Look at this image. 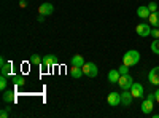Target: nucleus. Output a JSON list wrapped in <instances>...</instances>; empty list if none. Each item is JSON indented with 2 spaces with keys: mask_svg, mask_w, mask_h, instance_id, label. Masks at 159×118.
<instances>
[{
  "mask_svg": "<svg viewBox=\"0 0 159 118\" xmlns=\"http://www.w3.org/2000/svg\"><path fill=\"white\" fill-rule=\"evenodd\" d=\"M140 61V53L135 50H130L123 56V64H126L127 67H132V65H137V62Z\"/></svg>",
  "mask_w": 159,
  "mask_h": 118,
  "instance_id": "obj_1",
  "label": "nucleus"
},
{
  "mask_svg": "<svg viewBox=\"0 0 159 118\" xmlns=\"http://www.w3.org/2000/svg\"><path fill=\"white\" fill-rule=\"evenodd\" d=\"M154 101H156V99H154V94H150L147 99L142 102V106H140V107H142V112H143L145 115L153 113V109H154V107H153V102H154Z\"/></svg>",
  "mask_w": 159,
  "mask_h": 118,
  "instance_id": "obj_2",
  "label": "nucleus"
},
{
  "mask_svg": "<svg viewBox=\"0 0 159 118\" xmlns=\"http://www.w3.org/2000/svg\"><path fill=\"white\" fill-rule=\"evenodd\" d=\"M83 73H84L86 77L94 78V77H97L99 69H97V65H96L94 62H86V64L83 65Z\"/></svg>",
  "mask_w": 159,
  "mask_h": 118,
  "instance_id": "obj_3",
  "label": "nucleus"
},
{
  "mask_svg": "<svg viewBox=\"0 0 159 118\" xmlns=\"http://www.w3.org/2000/svg\"><path fill=\"white\" fill-rule=\"evenodd\" d=\"M118 85H119V88H121V89H130V88H132V85H134V78H132L129 73L121 75V77H119Z\"/></svg>",
  "mask_w": 159,
  "mask_h": 118,
  "instance_id": "obj_4",
  "label": "nucleus"
},
{
  "mask_svg": "<svg viewBox=\"0 0 159 118\" xmlns=\"http://www.w3.org/2000/svg\"><path fill=\"white\" fill-rule=\"evenodd\" d=\"M59 64V61H57V58L54 56V54H48V56H45L43 58V61H42V65L45 69H51L52 65H57Z\"/></svg>",
  "mask_w": 159,
  "mask_h": 118,
  "instance_id": "obj_5",
  "label": "nucleus"
},
{
  "mask_svg": "<svg viewBox=\"0 0 159 118\" xmlns=\"http://www.w3.org/2000/svg\"><path fill=\"white\" fill-rule=\"evenodd\" d=\"M135 31H137V35H140V37H148V35L151 34L150 24H147V22H140V24H137Z\"/></svg>",
  "mask_w": 159,
  "mask_h": 118,
  "instance_id": "obj_6",
  "label": "nucleus"
},
{
  "mask_svg": "<svg viewBox=\"0 0 159 118\" xmlns=\"http://www.w3.org/2000/svg\"><path fill=\"white\" fill-rule=\"evenodd\" d=\"M132 99H134V96H132L130 89H123V93H121V104H123V106L129 107L132 104Z\"/></svg>",
  "mask_w": 159,
  "mask_h": 118,
  "instance_id": "obj_7",
  "label": "nucleus"
},
{
  "mask_svg": "<svg viewBox=\"0 0 159 118\" xmlns=\"http://www.w3.org/2000/svg\"><path fill=\"white\" fill-rule=\"evenodd\" d=\"M107 102L110 104L111 107L119 106V104H121V94H119V93H115V91H111V93L108 94V97H107Z\"/></svg>",
  "mask_w": 159,
  "mask_h": 118,
  "instance_id": "obj_8",
  "label": "nucleus"
},
{
  "mask_svg": "<svg viewBox=\"0 0 159 118\" xmlns=\"http://www.w3.org/2000/svg\"><path fill=\"white\" fill-rule=\"evenodd\" d=\"M2 99H3L5 104H13V102H16V93L13 89H5Z\"/></svg>",
  "mask_w": 159,
  "mask_h": 118,
  "instance_id": "obj_9",
  "label": "nucleus"
},
{
  "mask_svg": "<svg viewBox=\"0 0 159 118\" xmlns=\"http://www.w3.org/2000/svg\"><path fill=\"white\" fill-rule=\"evenodd\" d=\"M52 11H54V7H52L51 3H42L38 7V13H40V15H43V16L52 15Z\"/></svg>",
  "mask_w": 159,
  "mask_h": 118,
  "instance_id": "obj_10",
  "label": "nucleus"
},
{
  "mask_svg": "<svg viewBox=\"0 0 159 118\" xmlns=\"http://www.w3.org/2000/svg\"><path fill=\"white\" fill-rule=\"evenodd\" d=\"M130 93H132V96H134L135 99H142L143 97V86L140 83H134L132 88H130Z\"/></svg>",
  "mask_w": 159,
  "mask_h": 118,
  "instance_id": "obj_11",
  "label": "nucleus"
},
{
  "mask_svg": "<svg viewBox=\"0 0 159 118\" xmlns=\"http://www.w3.org/2000/svg\"><path fill=\"white\" fill-rule=\"evenodd\" d=\"M148 80H150V83H153V85H159V65H157V67H153V69L150 70Z\"/></svg>",
  "mask_w": 159,
  "mask_h": 118,
  "instance_id": "obj_12",
  "label": "nucleus"
},
{
  "mask_svg": "<svg viewBox=\"0 0 159 118\" xmlns=\"http://www.w3.org/2000/svg\"><path fill=\"white\" fill-rule=\"evenodd\" d=\"M150 15H151V11H150V8H148L147 5H142V7L137 8V16H139V18H142V19H148Z\"/></svg>",
  "mask_w": 159,
  "mask_h": 118,
  "instance_id": "obj_13",
  "label": "nucleus"
},
{
  "mask_svg": "<svg viewBox=\"0 0 159 118\" xmlns=\"http://www.w3.org/2000/svg\"><path fill=\"white\" fill-rule=\"evenodd\" d=\"M119 77H121L119 70H110V72H108V82H110L111 85H118Z\"/></svg>",
  "mask_w": 159,
  "mask_h": 118,
  "instance_id": "obj_14",
  "label": "nucleus"
},
{
  "mask_svg": "<svg viewBox=\"0 0 159 118\" xmlns=\"http://www.w3.org/2000/svg\"><path fill=\"white\" fill-rule=\"evenodd\" d=\"M70 62H72V65H76V67H83V65L86 64V62H84V58L80 56V54H75Z\"/></svg>",
  "mask_w": 159,
  "mask_h": 118,
  "instance_id": "obj_15",
  "label": "nucleus"
},
{
  "mask_svg": "<svg viewBox=\"0 0 159 118\" xmlns=\"http://www.w3.org/2000/svg\"><path fill=\"white\" fill-rule=\"evenodd\" d=\"M148 21H150V24L153 26V27H159V11L151 13L150 18H148Z\"/></svg>",
  "mask_w": 159,
  "mask_h": 118,
  "instance_id": "obj_16",
  "label": "nucleus"
},
{
  "mask_svg": "<svg viewBox=\"0 0 159 118\" xmlns=\"http://www.w3.org/2000/svg\"><path fill=\"white\" fill-rule=\"evenodd\" d=\"M73 78H81L83 77V67H76V65H72V70H70Z\"/></svg>",
  "mask_w": 159,
  "mask_h": 118,
  "instance_id": "obj_17",
  "label": "nucleus"
},
{
  "mask_svg": "<svg viewBox=\"0 0 159 118\" xmlns=\"http://www.w3.org/2000/svg\"><path fill=\"white\" fill-rule=\"evenodd\" d=\"M11 69H13V64L11 62H5L3 65H2V70H0V72H2V75H10L11 73Z\"/></svg>",
  "mask_w": 159,
  "mask_h": 118,
  "instance_id": "obj_18",
  "label": "nucleus"
},
{
  "mask_svg": "<svg viewBox=\"0 0 159 118\" xmlns=\"http://www.w3.org/2000/svg\"><path fill=\"white\" fill-rule=\"evenodd\" d=\"M13 83H15L16 86H22V85L25 83L24 75H15V77H13Z\"/></svg>",
  "mask_w": 159,
  "mask_h": 118,
  "instance_id": "obj_19",
  "label": "nucleus"
},
{
  "mask_svg": "<svg viewBox=\"0 0 159 118\" xmlns=\"http://www.w3.org/2000/svg\"><path fill=\"white\" fill-rule=\"evenodd\" d=\"M42 61H43V59L40 58L38 54H32V56H30V64H32V65H40V64H42Z\"/></svg>",
  "mask_w": 159,
  "mask_h": 118,
  "instance_id": "obj_20",
  "label": "nucleus"
},
{
  "mask_svg": "<svg viewBox=\"0 0 159 118\" xmlns=\"http://www.w3.org/2000/svg\"><path fill=\"white\" fill-rule=\"evenodd\" d=\"M151 51L154 54H159V38H154L151 43Z\"/></svg>",
  "mask_w": 159,
  "mask_h": 118,
  "instance_id": "obj_21",
  "label": "nucleus"
},
{
  "mask_svg": "<svg viewBox=\"0 0 159 118\" xmlns=\"http://www.w3.org/2000/svg\"><path fill=\"white\" fill-rule=\"evenodd\" d=\"M7 86H8L7 75H2V77H0V89H2V91H5V89H7Z\"/></svg>",
  "mask_w": 159,
  "mask_h": 118,
  "instance_id": "obj_22",
  "label": "nucleus"
},
{
  "mask_svg": "<svg viewBox=\"0 0 159 118\" xmlns=\"http://www.w3.org/2000/svg\"><path fill=\"white\" fill-rule=\"evenodd\" d=\"M8 115H10V107H5L0 110V118H7Z\"/></svg>",
  "mask_w": 159,
  "mask_h": 118,
  "instance_id": "obj_23",
  "label": "nucleus"
},
{
  "mask_svg": "<svg viewBox=\"0 0 159 118\" xmlns=\"http://www.w3.org/2000/svg\"><path fill=\"white\" fill-rule=\"evenodd\" d=\"M118 70H119V73H121V75H126V73L129 72V67H127L126 64H123V65H121V67H119Z\"/></svg>",
  "mask_w": 159,
  "mask_h": 118,
  "instance_id": "obj_24",
  "label": "nucleus"
},
{
  "mask_svg": "<svg viewBox=\"0 0 159 118\" xmlns=\"http://www.w3.org/2000/svg\"><path fill=\"white\" fill-rule=\"evenodd\" d=\"M148 8H150L151 13H154V11H157V3H156V2H151V3L148 5Z\"/></svg>",
  "mask_w": 159,
  "mask_h": 118,
  "instance_id": "obj_25",
  "label": "nucleus"
},
{
  "mask_svg": "<svg viewBox=\"0 0 159 118\" xmlns=\"http://www.w3.org/2000/svg\"><path fill=\"white\" fill-rule=\"evenodd\" d=\"M151 37H154V38H159V27H154V29H151V34H150Z\"/></svg>",
  "mask_w": 159,
  "mask_h": 118,
  "instance_id": "obj_26",
  "label": "nucleus"
},
{
  "mask_svg": "<svg viewBox=\"0 0 159 118\" xmlns=\"http://www.w3.org/2000/svg\"><path fill=\"white\" fill-rule=\"evenodd\" d=\"M19 7L21 8H25V7H27V2H25V0H19Z\"/></svg>",
  "mask_w": 159,
  "mask_h": 118,
  "instance_id": "obj_27",
  "label": "nucleus"
},
{
  "mask_svg": "<svg viewBox=\"0 0 159 118\" xmlns=\"http://www.w3.org/2000/svg\"><path fill=\"white\" fill-rule=\"evenodd\" d=\"M154 99H156V102H159V89H156V93H154Z\"/></svg>",
  "mask_w": 159,
  "mask_h": 118,
  "instance_id": "obj_28",
  "label": "nucleus"
},
{
  "mask_svg": "<svg viewBox=\"0 0 159 118\" xmlns=\"http://www.w3.org/2000/svg\"><path fill=\"white\" fill-rule=\"evenodd\" d=\"M43 21H45V16L40 15V16H38V22H43Z\"/></svg>",
  "mask_w": 159,
  "mask_h": 118,
  "instance_id": "obj_29",
  "label": "nucleus"
},
{
  "mask_svg": "<svg viewBox=\"0 0 159 118\" xmlns=\"http://www.w3.org/2000/svg\"><path fill=\"white\" fill-rule=\"evenodd\" d=\"M5 62H7V61H5V58H2V59H0V67H2V65H3Z\"/></svg>",
  "mask_w": 159,
  "mask_h": 118,
  "instance_id": "obj_30",
  "label": "nucleus"
}]
</instances>
